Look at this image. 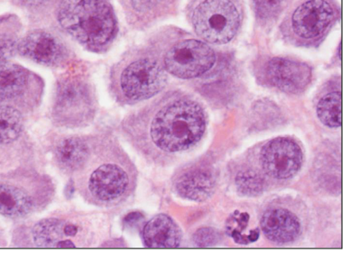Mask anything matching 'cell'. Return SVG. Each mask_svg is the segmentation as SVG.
I'll return each mask as SVG.
<instances>
[{
  "label": "cell",
  "mask_w": 351,
  "mask_h": 263,
  "mask_svg": "<svg viewBox=\"0 0 351 263\" xmlns=\"http://www.w3.org/2000/svg\"><path fill=\"white\" fill-rule=\"evenodd\" d=\"M222 234L214 227H202L194 233L193 241L198 247H211L221 243Z\"/></svg>",
  "instance_id": "23"
},
{
  "label": "cell",
  "mask_w": 351,
  "mask_h": 263,
  "mask_svg": "<svg viewBox=\"0 0 351 263\" xmlns=\"http://www.w3.org/2000/svg\"><path fill=\"white\" fill-rule=\"evenodd\" d=\"M291 0H252L256 18L264 27H271L285 13Z\"/></svg>",
  "instance_id": "19"
},
{
  "label": "cell",
  "mask_w": 351,
  "mask_h": 263,
  "mask_svg": "<svg viewBox=\"0 0 351 263\" xmlns=\"http://www.w3.org/2000/svg\"><path fill=\"white\" fill-rule=\"evenodd\" d=\"M58 16L63 29L90 51H104L118 33L114 12L106 0H62Z\"/></svg>",
  "instance_id": "5"
},
{
  "label": "cell",
  "mask_w": 351,
  "mask_h": 263,
  "mask_svg": "<svg viewBox=\"0 0 351 263\" xmlns=\"http://www.w3.org/2000/svg\"><path fill=\"white\" fill-rule=\"evenodd\" d=\"M144 218L143 215L141 212H132L130 213L129 215L126 216L125 223L127 225H134V221L139 223L141 219Z\"/></svg>",
  "instance_id": "26"
},
{
  "label": "cell",
  "mask_w": 351,
  "mask_h": 263,
  "mask_svg": "<svg viewBox=\"0 0 351 263\" xmlns=\"http://www.w3.org/2000/svg\"><path fill=\"white\" fill-rule=\"evenodd\" d=\"M248 221H250L248 213H240L236 211L233 215L230 216L228 223H226V232L229 236L232 231H239V232L242 233L246 229Z\"/></svg>",
  "instance_id": "24"
},
{
  "label": "cell",
  "mask_w": 351,
  "mask_h": 263,
  "mask_svg": "<svg viewBox=\"0 0 351 263\" xmlns=\"http://www.w3.org/2000/svg\"><path fill=\"white\" fill-rule=\"evenodd\" d=\"M187 14L195 34L215 45L233 40L243 20L241 0H190Z\"/></svg>",
  "instance_id": "9"
},
{
  "label": "cell",
  "mask_w": 351,
  "mask_h": 263,
  "mask_svg": "<svg viewBox=\"0 0 351 263\" xmlns=\"http://www.w3.org/2000/svg\"><path fill=\"white\" fill-rule=\"evenodd\" d=\"M53 164L88 205L112 209L136 193L139 171L112 131L49 135Z\"/></svg>",
  "instance_id": "1"
},
{
  "label": "cell",
  "mask_w": 351,
  "mask_h": 263,
  "mask_svg": "<svg viewBox=\"0 0 351 263\" xmlns=\"http://www.w3.org/2000/svg\"><path fill=\"white\" fill-rule=\"evenodd\" d=\"M168 84V73L161 62L152 55L124 60L110 76V94L116 103L132 106L161 93Z\"/></svg>",
  "instance_id": "7"
},
{
  "label": "cell",
  "mask_w": 351,
  "mask_h": 263,
  "mask_svg": "<svg viewBox=\"0 0 351 263\" xmlns=\"http://www.w3.org/2000/svg\"><path fill=\"white\" fill-rule=\"evenodd\" d=\"M17 51L25 58L49 67L62 65L67 57L66 49L62 41L43 30L31 32L20 39Z\"/></svg>",
  "instance_id": "14"
},
{
  "label": "cell",
  "mask_w": 351,
  "mask_h": 263,
  "mask_svg": "<svg viewBox=\"0 0 351 263\" xmlns=\"http://www.w3.org/2000/svg\"><path fill=\"white\" fill-rule=\"evenodd\" d=\"M99 101L93 84L84 74L67 73L58 81L49 119L56 129L80 130L95 123Z\"/></svg>",
  "instance_id": "6"
},
{
  "label": "cell",
  "mask_w": 351,
  "mask_h": 263,
  "mask_svg": "<svg viewBox=\"0 0 351 263\" xmlns=\"http://www.w3.org/2000/svg\"><path fill=\"white\" fill-rule=\"evenodd\" d=\"M44 92L38 74L9 62L0 66V105L12 106L30 118L40 110Z\"/></svg>",
  "instance_id": "10"
},
{
  "label": "cell",
  "mask_w": 351,
  "mask_h": 263,
  "mask_svg": "<svg viewBox=\"0 0 351 263\" xmlns=\"http://www.w3.org/2000/svg\"><path fill=\"white\" fill-rule=\"evenodd\" d=\"M262 75L269 86L285 94L300 95L311 83L312 69L299 60L273 57L265 64Z\"/></svg>",
  "instance_id": "13"
},
{
  "label": "cell",
  "mask_w": 351,
  "mask_h": 263,
  "mask_svg": "<svg viewBox=\"0 0 351 263\" xmlns=\"http://www.w3.org/2000/svg\"><path fill=\"white\" fill-rule=\"evenodd\" d=\"M170 1H172V2H173V1H175V0H170Z\"/></svg>",
  "instance_id": "28"
},
{
  "label": "cell",
  "mask_w": 351,
  "mask_h": 263,
  "mask_svg": "<svg viewBox=\"0 0 351 263\" xmlns=\"http://www.w3.org/2000/svg\"><path fill=\"white\" fill-rule=\"evenodd\" d=\"M19 1L27 8H37V7L46 5L51 0H19Z\"/></svg>",
  "instance_id": "25"
},
{
  "label": "cell",
  "mask_w": 351,
  "mask_h": 263,
  "mask_svg": "<svg viewBox=\"0 0 351 263\" xmlns=\"http://www.w3.org/2000/svg\"><path fill=\"white\" fill-rule=\"evenodd\" d=\"M303 162L302 149L288 137L273 138L262 147L260 153L262 169L275 179H292L300 172Z\"/></svg>",
  "instance_id": "12"
},
{
  "label": "cell",
  "mask_w": 351,
  "mask_h": 263,
  "mask_svg": "<svg viewBox=\"0 0 351 263\" xmlns=\"http://www.w3.org/2000/svg\"><path fill=\"white\" fill-rule=\"evenodd\" d=\"M216 177L213 171L206 168L184 170L173 177V190L188 201L203 202L214 194Z\"/></svg>",
  "instance_id": "15"
},
{
  "label": "cell",
  "mask_w": 351,
  "mask_h": 263,
  "mask_svg": "<svg viewBox=\"0 0 351 263\" xmlns=\"http://www.w3.org/2000/svg\"><path fill=\"white\" fill-rule=\"evenodd\" d=\"M339 16L335 0H301L287 14L280 27L289 44L313 48L328 36Z\"/></svg>",
  "instance_id": "8"
},
{
  "label": "cell",
  "mask_w": 351,
  "mask_h": 263,
  "mask_svg": "<svg viewBox=\"0 0 351 263\" xmlns=\"http://www.w3.org/2000/svg\"><path fill=\"white\" fill-rule=\"evenodd\" d=\"M247 236L250 242H255V241L258 239V237H260V230H258V229L252 230L250 234Z\"/></svg>",
  "instance_id": "27"
},
{
  "label": "cell",
  "mask_w": 351,
  "mask_h": 263,
  "mask_svg": "<svg viewBox=\"0 0 351 263\" xmlns=\"http://www.w3.org/2000/svg\"><path fill=\"white\" fill-rule=\"evenodd\" d=\"M10 21H0V66L8 62L17 51V31L16 28L15 29L8 26Z\"/></svg>",
  "instance_id": "21"
},
{
  "label": "cell",
  "mask_w": 351,
  "mask_h": 263,
  "mask_svg": "<svg viewBox=\"0 0 351 263\" xmlns=\"http://www.w3.org/2000/svg\"><path fill=\"white\" fill-rule=\"evenodd\" d=\"M143 245L148 248H176L182 240V229L171 216L160 213L152 216L141 232Z\"/></svg>",
  "instance_id": "17"
},
{
  "label": "cell",
  "mask_w": 351,
  "mask_h": 263,
  "mask_svg": "<svg viewBox=\"0 0 351 263\" xmlns=\"http://www.w3.org/2000/svg\"><path fill=\"white\" fill-rule=\"evenodd\" d=\"M131 8L139 14H150L152 16H156L172 5L170 0H129Z\"/></svg>",
  "instance_id": "22"
},
{
  "label": "cell",
  "mask_w": 351,
  "mask_h": 263,
  "mask_svg": "<svg viewBox=\"0 0 351 263\" xmlns=\"http://www.w3.org/2000/svg\"><path fill=\"white\" fill-rule=\"evenodd\" d=\"M112 216L101 211L58 210L13 231L12 244L19 248L104 247L112 239Z\"/></svg>",
  "instance_id": "3"
},
{
  "label": "cell",
  "mask_w": 351,
  "mask_h": 263,
  "mask_svg": "<svg viewBox=\"0 0 351 263\" xmlns=\"http://www.w3.org/2000/svg\"><path fill=\"white\" fill-rule=\"evenodd\" d=\"M261 227L265 237L276 244L294 242L302 231L299 218L285 208H271L265 212Z\"/></svg>",
  "instance_id": "16"
},
{
  "label": "cell",
  "mask_w": 351,
  "mask_h": 263,
  "mask_svg": "<svg viewBox=\"0 0 351 263\" xmlns=\"http://www.w3.org/2000/svg\"><path fill=\"white\" fill-rule=\"evenodd\" d=\"M56 186L37 165L20 166L0 179V215L26 220L47 209L54 201Z\"/></svg>",
  "instance_id": "4"
},
{
  "label": "cell",
  "mask_w": 351,
  "mask_h": 263,
  "mask_svg": "<svg viewBox=\"0 0 351 263\" xmlns=\"http://www.w3.org/2000/svg\"><path fill=\"white\" fill-rule=\"evenodd\" d=\"M215 62L214 49L208 42L197 38L176 42L166 51L162 62L167 73L185 80L204 75Z\"/></svg>",
  "instance_id": "11"
},
{
  "label": "cell",
  "mask_w": 351,
  "mask_h": 263,
  "mask_svg": "<svg viewBox=\"0 0 351 263\" xmlns=\"http://www.w3.org/2000/svg\"><path fill=\"white\" fill-rule=\"evenodd\" d=\"M319 120L329 129L342 125V96L339 91H332L322 96L317 106Z\"/></svg>",
  "instance_id": "18"
},
{
  "label": "cell",
  "mask_w": 351,
  "mask_h": 263,
  "mask_svg": "<svg viewBox=\"0 0 351 263\" xmlns=\"http://www.w3.org/2000/svg\"><path fill=\"white\" fill-rule=\"evenodd\" d=\"M237 191L243 197H256L265 190V181L254 170L241 171L235 179Z\"/></svg>",
  "instance_id": "20"
},
{
  "label": "cell",
  "mask_w": 351,
  "mask_h": 263,
  "mask_svg": "<svg viewBox=\"0 0 351 263\" xmlns=\"http://www.w3.org/2000/svg\"><path fill=\"white\" fill-rule=\"evenodd\" d=\"M206 126V116L198 103L170 95L126 114L118 130L141 158L158 163L197 145Z\"/></svg>",
  "instance_id": "2"
}]
</instances>
